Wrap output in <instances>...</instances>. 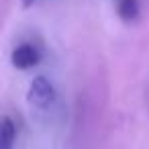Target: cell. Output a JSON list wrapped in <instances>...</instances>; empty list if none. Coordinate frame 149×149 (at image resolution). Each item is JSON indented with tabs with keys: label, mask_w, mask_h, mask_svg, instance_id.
I'll return each mask as SVG.
<instances>
[{
	"label": "cell",
	"mask_w": 149,
	"mask_h": 149,
	"mask_svg": "<svg viewBox=\"0 0 149 149\" xmlns=\"http://www.w3.org/2000/svg\"><path fill=\"white\" fill-rule=\"evenodd\" d=\"M27 100L35 108H49L53 104V100H55V88H53V84L45 76L33 78V82L29 86V92H27Z\"/></svg>",
	"instance_id": "6da1fadb"
},
{
	"label": "cell",
	"mask_w": 149,
	"mask_h": 149,
	"mask_svg": "<svg viewBox=\"0 0 149 149\" xmlns=\"http://www.w3.org/2000/svg\"><path fill=\"white\" fill-rule=\"evenodd\" d=\"M10 61H13V65L17 70H31L41 61V51L31 43H23V45L13 49Z\"/></svg>",
	"instance_id": "7a4b0ae2"
},
{
	"label": "cell",
	"mask_w": 149,
	"mask_h": 149,
	"mask_svg": "<svg viewBox=\"0 0 149 149\" xmlns=\"http://www.w3.org/2000/svg\"><path fill=\"white\" fill-rule=\"evenodd\" d=\"M114 8L125 23H133L139 17V0H114Z\"/></svg>",
	"instance_id": "3957f363"
},
{
	"label": "cell",
	"mask_w": 149,
	"mask_h": 149,
	"mask_svg": "<svg viewBox=\"0 0 149 149\" xmlns=\"http://www.w3.org/2000/svg\"><path fill=\"white\" fill-rule=\"evenodd\" d=\"M17 137L15 123L8 116H0V149H13Z\"/></svg>",
	"instance_id": "277c9868"
},
{
	"label": "cell",
	"mask_w": 149,
	"mask_h": 149,
	"mask_svg": "<svg viewBox=\"0 0 149 149\" xmlns=\"http://www.w3.org/2000/svg\"><path fill=\"white\" fill-rule=\"evenodd\" d=\"M35 4V0H23V6L25 8H29V6H33Z\"/></svg>",
	"instance_id": "5b68a950"
}]
</instances>
